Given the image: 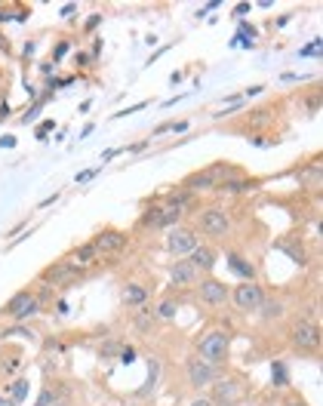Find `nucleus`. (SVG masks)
<instances>
[{
    "label": "nucleus",
    "mask_w": 323,
    "mask_h": 406,
    "mask_svg": "<svg viewBox=\"0 0 323 406\" xmlns=\"http://www.w3.org/2000/svg\"><path fill=\"white\" fill-rule=\"evenodd\" d=\"M228 299H234V308L237 311H259L262 302L268 299L265 295V286L256 283V281H243L234 286V293L228 295Z\"/></svg>",
    "instance_id": "obj_4"
},
{
    "label": "nucleus",
    "mask_w": 323,
    "mask_h": 406,
    "mask_svg": "<svg viewBox=\"0 0 323 406\" xmlns=\"http://www.w3.org/2000/svg\"><path fill=\"white\" fill-rule=\"evenodd\" d=\"M53 406H74V400H71V397H56Z\"/></svg>",
    "instance_id": "obj_29"
},
{
    "label": "nucleus",
    "mask_w": 323,
    "mask_h": 406,
    "mask_svg": "<svg viewBox=\"0 0 323 406\" xmlns=\"http://www.w3.org/2000/svg\"><path fill=\"white\" fill-rule=\"evenodd\" d=\"M56 403V388L53 385H44L40 388V397H37V403L34 406H53Z\"/></svg>",
    "instance_id": "obj_21"
},
{
    "label": "nucleus",
    "mask_w": 323,
    "mask_h": 406,
    "mask_svg": "<svg viewBox=\"0 0 323 406\" xmlns=\"http://www.w3.org/2000/svg\"><path fill=\"white\" fill-rule=\"evenodd\" d=\"M59 200V194H49V197L44 200V203H40V209H44V207H49V203H56Z\"/></svg>",
    "instance_id": "obj_30"
},
{
    "label": "nucleus",
    "mask_w": 323,
    "mask_h": 406,
    "mask_svg": "<svg viewBox=\"0 0 323 406\" xmlns=\"http://www.w3.org/2000/svg\"><path fill=\"white\" fill-rule=\"evenodd\" d=\"M188 130V123L185 121H173V123H164V126H157L154 135H164V133H185Z\"/></svg>",
    "instance_id": "obj_22"
},
{
    "label": "nucleus",
    "mask_w": 323,
    "mask_h": 406,
    "mask_svg": "<svg viewBox=\"0 0 323 406\" xmlns=\"http://www.w3.org/2000/svg\"><path fill=\"white\" fill-rule=\"evenodd\" d=\"M286 406H308V403H305V397H299V394H293V397H290V400H286Z\"/></svg>",
    "instance_id": "obj_27"
},
{
    "label": "nucleus",
    "mask_w": 323,
    "mask_h": 406,
    "mask_svg": "<svg viewBox=\"0 0 323 406\" xmlns=\"http://www.w3.org/2000/svg\"><path fill=\"white\" fill-rule=\"evenodd\" d=\"M121 360H123V363H133V360H135V351H133V348H123V351H121Z\"/></svg>",
    "instance_id": "obj_26"
},
{
    "label": "nucleus",
    "mask_w": 323,
    "mask_h": 406,
    "mask_svg": "<svg viewBox=\"0 0 323 406\" xmlns=\"http://www.w3.org/2000/svg\"><path fill=\"white\" fill-rule=\"evenodd\" d=\"M188 382H191V388H207V385H212L219 379V367H212V363H207L203 357H197V354H191L188 357Z\"/></svg>",
    "instance_id": "obj_8"
},
{
    "label": "nucleus",
    "mask_w": 323,
    "mask_h": 406,
    "mask_svg": "<svg viewBox=\"0 0 323 406\" xmlns=\"http://www.w3.org/2000/svg\"><path fill=\"white\" fill-rule=\"evenodd\" d=\"M121 302L126 304V308H142V304L148 302V290L142 283H123V290H121Z\"/></svg>",
    "instance_id": "obj_12"
},
{
    "label": "nucleus",
    "mask_w": 323,
    "mask_h": 406,
    "mask_svg": "<svg viewBox=\"0 0 323 406\" xmlns=\"http://www.w3.org/2000/svg\"><path fill=\"white\" fill-rule=\"evenodd\" d=\"M194 286H197V299L207 302V304H225L228 295H231L228 283L216 281V277H203V281H197Z\"/></svg>",
    "instance_id": "obj_9"
},
{
    "label": "nucleus",
    "mask_w": 323,
    "mask_h": 406,
    "mask_svg": "<svg viewBox=\"0 0 323 406\" xmlns=\"http://www.w3.org/2000/svg\"><path fill=\"white\" fill-rule=\"evenodd\" d=\"M114 354H117V345H114V342H111V345H102V348H99V357H102V360L114 357Z\"/></svg>",
    "instance_id": "obj_24"
},
{
    "label": "nucleus",
    "mask_w": 323,
    "mask_h": 406,
    "mask_svg": "<svg viewBox=\"0 0 323 406\" xmlns=\"http://www.w3.org/2000/svg\"><path fill=\"white\" fill-rule=\"evenodd\" d=\"M126 243H130V234L117 231V228H102V231L92 237V247H96L99 256H114V252L126 250Z\"/></svg>",
    "instance_id": "obj_7"
},
{
    "label": "nucleus",
    "mask_w": 323,
    "mask_h": 406,
    "mask_svg": "<svg viewBox=\"0 0 323 406\" xmlns=\"http://www.w3.org/2000/svg\"><path fill=\"white\" fill-rule=\"evenodd\" d=\"M240 394H243V382H237V379H216V382H212L209 400H212V403L231 406V403L240 400Z\"/></svg>",
    "instance_id": "obj_10"
},
{
    "label": "nucleus",
    "mask_w": 323,
    "mask_h": 406,
    "mask_svg": "<svg viewBox=\"0 0 323 406\" xmlns=\"http://www.w3.org/2000/svg\"><path fill=\"white\" fill-rule=\"evenodd\" d=\"M197 274H200V271L194 268L188 259H176L173 265H169V283L178 286V290H185V286H194V283H197Z\"/></svg>",
    "instance_id": "obj_11"
},
{
    "label": "nucleus",
    "mask_w": 323,
    "mask_h": 406,
    "mask_svg": "<svg viewBox=\"0 0 323 406\" xmlns=\"http://www.w3.org/2000/svg\"><path fill=\"white\" fill-rule=\"evenodd\" d=\"M28 388H31V385H28V379L22 376V379H13V382L4 388V394L10 397V400H13L16 406H19V403H25V397H28Z\"/></svg>",
    "instance_id": "obj_16"
},
{
    "label": "nucleus",
    "mask_w": 323,
    "mask_h": 406,
    "mask_svg": "<svg viewBox=\"0 0 323 406\" xmlns=\"http://www.w3.org/2000/svg\"><path fill=\"white\" fill-rule=\"evenodd\" d=\"M99 259V252H96V247H92V240L90 243H83V247H78V250H74L71 252V256H68L65 262H68V265H74V268H87V265H92V262H96Z\"/></svg>",
    "instance_id": "obj_14"
},
{
    "label": "nucleus",
    "mask_w": 323,
    "mask_h": 406,
    "mask_svg": "<svg viewBox=\"0 0 323 406\" xmlns=\"http://www.w3.org/2000/svg\"><path fill=\"white\" fill-rule=\"evenodd\" d=\"M228 351H231V336L225 333V329H207L203 336H197V342H194V354L203 357L212 367H222L228 360Z\"/></svg>",
    "instance_id": "obj_1"
},
{
    "label": "nucleus",
    "mask_w": 323,
    "mask_h": 406,
    "mask_svg": "<svg viewBox=\"0 0 323 406\" xmlns=\"http://www.w3.org/2000/svg\"><path fill=\"white\" fill-rule=\"evenodd\" d=\"M293 348L299 354H314L320 348V326L314 324V320H299V324L293 326Z\"/></svg>",
    "instance_id": "obj_5"
},
{
    "label": "nucleus",
    "mask_w": 323,
    "mask_h": 406,
    "mask_svg": "<svg viewBox=\"0 0 323 406\" xmlns=\"http://www.w3.org/2000/svg\"><path fill=\"white\" fill-rule=\"evenodd\" d=\"M231 406H237V403H231Z\"/></svg>",
    "instance_id": "obj_32"
},
{
    "label": "nucleus",
    "mask_w": 323,
    "mask_h": 406,
    "mask_svg": "<svg viewBox=\"0 0 323 406\" xmlns=\"http://www.w3.org/2000/svg\"><path fill=\"white\" fill-rule=\"evenodd\" d=\"M40 311V299L34 295V290H19L16 295L6 299V304L0 308V317L16 320V324H25L28 317H34Z\"/></svg>",
    "instance_id": "obj_2"
},
{
    "label": "nucleus",
    "mask_w": 323,
    "mask_h": 406,
    "mask_svg": "<svg viewBox=\"0 0 323 406\" xmlns=\"http://www.w3.org/2000/svg\"><path fill=\"white\" fill-rule=\"evenodd\" d=\"M178 311V302L176 299H160L154 308H151V314H154V320H173Z\"/></svg>",
    "instance_id": "obj_18"
},
{
    "label": "nucleus",
    "mask_w": 323,
    "mask_h": 406,
    "mask_svg": "<svg viewBox=\"0 0 323 406\" xmlns=\"http://www.w3.org/2000/svg\"><path fill=\"white\" fill-rule=\"evenodd\" d=\"M0 406H16V403H13V400H10V397H6L4 391H0Z\"/></svg>",
    "instance_id": "obj_31"
},
{
    "label": "nucleus",
    "mask_w": 323,
    "mask_h": 406,
    "mask_svg": "<svg viewBox=\"0 0 323 406\" xmlns=\"http://www.w3.org/2000/svg\"><path fill=\"white\" fill-rule=\"evenodd\" d=\"M188 262H191V265L197 268V271H212V268H216V262H219V252L212 250V247H197V250H194L191 256H188Z\"/></svg>",
    "instance_id": "obj_13"
},
{
    "label": "nucleus",
    "mask_w": 323,
    "mask_h": 406,
    "mask_svg": "<svg viewBox=\"0 0 323 406\" xmlns=\"http://www.w3.org/2000/svg\"><path fill=\"white\" fill-rule=\"evenodd\" d=\"M65 53H68V40H59L56 49H53V62H59V59H62Z\"/></svg>",
    "instance_id": "obj_25"
},
{
    "label": "nucleus",
    "mask_w": 323,
    "mask_h": 406,
    "mask_svg": "<svg viewBox=\"0 0 323 406\" xmlns=\"http://www.w3.org/2000/svg\"><path fill=\"white\" fill-rule=\"evenodd\" d=\"M200 247V240H197V231L194 228H169V234H166V252L169 256H176V259H188L194 250Z\"/></svg>",
    "instance_id": "obj_3"
},
{
    "label": "nucleus",
    "mask_w": 323,
    "mask_h": 406,
    "mask_svg": "<svg viewBox=\"0 0 323 406\" xmlns=\"http://www.w3.org/2000/svg\"><path fill=\"white\" fill-rule=\"evenodd\" d=\"M133 324H135V329H139L142 336H148V333H151V326H154L157 320H154V314H151V308H145V304H142V308H135Z\"/></svg>",
    "instance_id": "obj_17"
},
{
    "label": "nucleus",
    "mask_w": 323,
    "mask_h": 406,
    "mask_svg": "<svg viewBox=\"0 0 323 406\" xmlns=\"http://www.w3.org/2000/svg\"><path fill=\"white\" fill-rule=\"evenodd\" d=\"M197 231L222 240V237H228V231H231V219H228L225 209H219V207L203 209V213L197 216Z\"/></svg>",
    "instance_id": "obj_6"
},
{
    "label": "nucleus",
    "mask_w": 323,
    "mask_h": 406,
    "mask_svg": "<svg viewBox=\"0 0 323 406\" xmlns=\"http://www.w3.org/2000/svg\"><path fill=\"white\" fill-rule=\"evenodd\" d=\"M274 385H277V388H286V385H290L286 367H280V363H274Z\"/></svg>",
    "instance_id": "obj_23"
},
{
    "label": "nucleus",
    "mask_w": 323,
    "mask_h": 406,
    "mask_svg": "<svg viewBox=\"0 0 323 406\" xmlns=\"http://www.w3.org/2000/svg\"><path fill=\"white\" fill-rule=\"evenodd\" d=\"M228 268L237 271V274H240L243 281H256V268H252L250 262L240 256V252H228Z\"/></svg>",
    "instance_id": "obj_15"
},
{
    "label": "nucleus",
    "mask_w": 323,
    "mask_h": 406,
    "mask_svg": "<svg viewBox=\"0 0 323 406\" xmlns=\"http://www.w3.org/2000/svg\"><path fill=\"white\" fill-rule=\"evenodd\" d=\"M259 311H262V317H265V320H274V317L284 314V304L265 299V302H262V308H259Z\"/></svg>",
    "instance_id": "obj_20"
},
{
    "label": "nucleus",
    "mask_w": 323,
    "mask_h": 406,
    "mask_svg": "<svg viewBox=\"0 0 323 406\" xmlns=\"http://www.w3.org/2000/svg\"><path fill=\"white\" fill-rule=\"evenodd\" d=\"M299 179H302V185H308V188L317 191V188H320V160H314L308 169H302Z\"/></svg>",
    "instance_id": "obj_19"
},
{
    "label": "nucleus",
    "mask_w": 323,
    "mask_h": 406,
    "mask_svg": "<svg viewBox=\"0 0 323 406\" xmlns=\"http://www.w3.org/2000/svg\"><path fill=\"white\" fill-rule=\"evenodd\" d=\"M191 406H216L209 400V397H197V400H191Z\"/></svg>",
    "instance_id": "obj_28"
}]
</instances>
